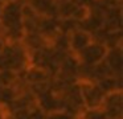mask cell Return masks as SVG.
Listing matches in <instances>:
<instances>
[{
    "mask_svg": "<svg viewBox=\"0 0 123 119\" xmlns=\"http://www.w3.org/2000/svg\"><path fill=\"white\" fill-rule=\"evenodd\" d=\"M77 82L78 86H80L83 108H86V110H101L106 94L101 90V87L97 85V82L87 81V79H80Z\"/></svg>",
    "mask_w": 123,
    "mask_h": 119,
    "instance_id": "1",
    "label": "cell"
},
{
    "mask_svg": "<svg viewBox=\"0 0 123 119\" xmlns=\"http://www.w3.org/2000/svg\"><path fill=\"white\" fill-rule=\"evenodd\" d=\"M107 48L99 42H90L86 48H83L80 53H77V61L80 65L94 66L97 63L102 62L107 54Z\"/></svg>",
    "mask_w": 123,
    "mask_h": 119,
    "instance_id": "2",
    "label": "cell"
},
{
    "mask_svg": "<svg viewBox=\"0 0 123 119\" xmlns=\"http://www.w3.org/2000/svg\"><path fill=\"white\" fill-rule=\"evenodd\" d=\"M101 110L106 119H123V90L105 95Z\"/></svg>",
    "mask_w": 123,
    "mask_h": 119,
    "instance_id": "3",
    "label": "cell"
},
{
    "mask_svg": "<svg viewBox=\"0 0 123 119\" xmlns=\"http://www.w3.org/2000/svg\"><path fill=\"white\" fill-rule=\"evenodd\" d=\"M36 107L40 108L45 115H49V114L64 110V100H62L61 95L49 89L48 91L36 97Z\"/></svg>",
    "mask_w": 123,
    "mask_h": 119,
    "instance_id": "4",
    "label": "cell"
},
{
    "mask_svg": "<svg viewBox=\"0 0 123 119\" xmlns=\"http://www.w3.org/2000/svg\"><path fill=\"white\" fill-rule=\"evenodd\" d=\"M105 62L111 70V73L117 77H122V66H123V57L120 46L112 48L107 50V54L105 57Z\"/></svg>",
    "mask_w": 123,
    "mask_h": 119,
    "instance_id": "5",
    "label": "cell"
},
{
    "mask_svg": "<svg viewBox=\"0 0 123 119\" xmlns=\"http://www.w3.org/2000/svg\"><path fill=\"white\" fill-rule=\"evenodd\" d=\"M91 42V37L85 31H75L69 36V49L75 54L80 53L83 48H86Z\"/></svg>",
    "mask_w": 123,
    "mask_h": 119,
    "instance_id": "6",
    "label": "cell"
},
{
    "mask_svg": "<svg viewBox=\"0 0 123 119\" xmlns=\"http://www.w3.org/2000/svg\"><path fill=\"white\" fill-rule=\"evenodd\" d=\"M97 85L101 87V90L105 93V94L117 91V90H123L122 77H115V75L106 77V78H103V79H101V81L97 82Z\"/></svg>",
    "mask_w": 123,
    "mask_h": 119,
    "instance_id": "7",
    "label": "cell"
},
{
    "mask_svg": "<svg viewBox=\"0 0 123 119\" xmlns=\"http://www.w3.org/2000/svg\"><path fill=\"white\" fill-rule=\"evenodd\" d=\"M32 5L36 11L41 13H46L52 9L53 0H32Z\"/></svg>",
    "mask_w": 123,
    "mask_h": 119,
    "instance_id": "8",
    "label": "cell"
},
{
    "mask_svg": "<svg viewBox=\"0 0 123 119\" xmlns=\"http://www.w3.org/2000/svg\"><path fill=\"white\" fill-rule=\"evenodd\" d=\"M46 119H74V116L62 110V111H57V113L46 115Z\"/></svg>",
    "mask_w": 123,
    "mask_h": 119,
    "instance_id": "9",
    "label": "cell"
},
{
    "mask_svg": "<svg viewBox=\"0 0 123 119\" xmlns=\"http://www.w3.org/2000/svg\"><path fill=\"white\" fill-rule=\"evenodd\" d=\"M3 48H4V44H3V41L0 40V52H1V49H3Z\"/></svg>",
    "mask_w": 123,
    "mask_h": 119,
    "instance_id": "10",
    "label": "cell"
}]
</instances>
